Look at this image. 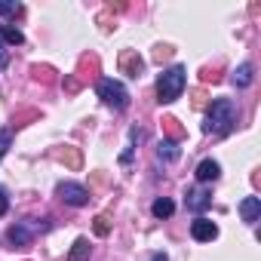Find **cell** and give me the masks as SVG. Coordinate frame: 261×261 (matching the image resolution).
<instances>
[{
  "label": "cell",
  "instance_id": "3",
  "mask_svg": "<svg viewBox=\"0 0 261 261\" xmlns=\"http://www.w3.org/2000/svg\"><path fill=\"white\" fill-rule=\"evenodd\" d=\"M98 98H101L111 111H126V108H129V92H126V86H123L120 80H111V77L98 80Z\"/></svg>",
  "mask_w": 261,
  "mask_h": 261
},
{
  "label": "cell",
  "instance_id": "21",
  "mask_svg": "<svg viewBox=\"0 0 261 261\" xmlns=\"http://www.w3.org/2000/svg\"><path fill=\"white\" fill-rule=\"evenodd\" d=\"M92 230H95V237H108V233H111V218H108L105 212H101V215H95Z\"/></svg>",
  "mask_w": 261,
  "mask_h": 261
},
{
  "label": "cell",
  "instance_id": "26",
  "mask_svg": "<svg viewBox=\"0 0 261 261\" xmlns=\"http://www.w3.org/2000/svg\"><path fill=\"white\" fill-rule=\"evenodd\" d=\"M80 86H83V83H80L77 77H71V74L65 77V92H71V95H77V92H80Z\"/></svg>",
  "mask_w": 261,
  "mask_h": 261
},
{
  "label": "cell",
  "instance_id": "16",
  "mask_svg": "<svg viewBox=\"0 0 261 261\" xmlns=\"http://www.w3.org/2000/svg\"><path fill=\"white\" fill-rule=\"evenodd\" d=\"M252 80H255V68L246 62V65H240L237 71H233V86H240V89H246V86H252Z\"/></svg>",
  "mask_w": 261,
  "mask_h": 261
},
{
  "label": "cell",
  "instance_id": "10",
  "mask_svg": "<svg viewBox=\"0 0 261 261\" xmlns=\"http://www.w3.org/2000/svg\"><path fill=\"white\" fill-rule=\"evenodd\" d=\"M240 215H243L246 224H255V221L261 218V200H258V197H246V200L240 203Z\"/></svg>",
  "mask_w": 261,
  "mask_h": 261
},
{
  "label": "cell",
  "instance_id": "15",
  "mask_svg": "<svg viewBox=\"0 0 261 261\" xmlns=\"http://www.w3.org/2000/svg\"><path fill=\"white\" fill-rule=\"evenodd\" d=\"M221 175V166L215 163V160H203L200 166H197V181H215Z\"/></svg>",
  "mask_w": 261,
  "mask_h": 261
},
{
  "label": "cell",
  "instance_id": "13",
  "mask_svg": "<svg viewBox=\"0 0 261 261\" xmlns=\"http://www.w3.org/2000/svg\"><path fill=\"white\" fill-rule=\"evenodd\" d=\"M59 71L53 68V65H31V77H34V83H43V86H53L59 77H56Z\"/></svg>",
  "mask_w": 261,
  "mask_h": 261
},
{
  "label": "cell",
  "instance_id": "4",
  "mask_svg": "<svg viewBox=\"0 0 261 261\" xmlns=\"http://www.w3.org/2000/svg\"><path fill=\"white\" fill-rule=\"evenodd\" d=\"M117 68H120V74L139 80L142 71H145V59L139 56V49H120V56H117Z\"/></svg>",
  "mask_w": 261,
  "mask_h": 261
},
{
  "label": "cell",
  "instance_id": "12",
  "mask_svg": "<svg viewBox=\"0 0 261 261\" xmlns=\"http://www.w3.org/2000/svg\"><path fill=\"white\" fill-rule=\"evenodd\" d=\"M31 237H34V227H28V224H13L10 227V233H7V240L13 243V246H28L31 243Z\"/></svg>",
  "mask_w": 261,
  "mask_h": 261
},
{
  "label": "cell",
  "instance_id": "5",
  "mask_svg": "<svg viewBox=\"0 0 261 261\" xmlns=\"http://www.w3.org/2000/svg\"><path fill=\"white\" fill-rule=\"evenodd\" d=\"M56 194H59L68 206H86V203H89V191H86L83 185H74V181H62V185L56 188Z\"/></svg>",
  "mask_w": 261,
  "mask_h": 261
},
{
  "label": "cell",
  "instance_id": "27",
  "mask_svg": "<svg viewBox=\"0 0 261 261\" xmlns=\"http://www.w3.org/2000/svg\"><path fill=\"white\" fill-rule=\"evenodd\" d=\"M206 83H218L221 80V74H218V68H203V74H200Z\"/></svg>",
  "mask_w": 261,
  "mask_h": 261
},
{
  "label": "cell",
  "instance_id": "19",
  "mask_svg": "<svg viewBox=\"0 0 261 261\" xmlns=\"http://www.w3.org/2000/svg\"><path fill=\"white\" fill-rule=\"evenodd\" d=\"M175 212V203L169 200V197H160V200H154V215L157 218H169Z\"/></svg>",
  "mask_w": 261,
  "mask_h": 261
},
{
  "label": "cell",
  "instance_id": "28",
  "mask_svg": "<svg viewBox=\"0 0 261 261\" xmlns=\"http://www.w3.org/2000/svg\"><path fill=\"white\" fill-rule=\"evenodd\" d=\"M10 209V197H7V188H0V215H7Z\"/></svg>",
  "mask_w": 261,
  "mask_h": 261
},
{
  "label": "cell",
  "instance_id": "1",
  "mask_svg": "<svg viewBox=\"0 0 261 261\" xmlns=\"http://www.w3.org/2000/svg\"><path fill=\"white\" fill-rule=\"evenodd\" d=\"M206 108H209L206 123H203L206 133H215V136H230V133H233V126H237V117H240L237 105H233L230 98H215V101H212V105H206Z\"/></svg>",
  "mask_w": 261,
  "mask_h": 261
},
{
  "label": "cell",
  "instance_id": "18",
  "mask_svg": "<svg viewBox=\"0 0 261 261\" xmlns=\"http://www.w3.org/2000/svg\"><path fill=\"white\" fill-rule=\"evenodd\" d=\"M0 37H4V43H13V46L25 43L22 31H19V28H13V25H0Z\"/></svg>",
  "mask_w": 261,
  "mask_h": 261
},
{
  "label": "cell",
  "instance_id": "17",
  "mask_svg": "<svg viewBox=\"0 0 261 261\" xmlns=\"http://www.w3.org/2000/svg\"><path fill=\"white\" fill-rule=\"evenodd\" d=\"M157 157H160V160H169V163H172V160H178V157H181V148H178L175 142L163 139V142H160V148H157Z\"/></svg>",
  "mask_w": 261,
  "mask_h": 261
},
{
  "label": "cell",
  "instance_id": "9",
  "mask_svg": "<svg viewBox=\"0 0 261 261\" xmlns=\"http://www.w3.org/2000/svg\"><path fill=\"white\" fill-rule=\"evenodd\" d=\"M209 206H212V194H209L206 188H194V191H188V209L203 212V209H209Z\"/></svg>",
  "mask_w": 261,
  "mask_h": 261
},
{
  "label": "cell",
  "instance_id": "24",
  "mask_svg": "<svg viewBox=\"0 0 261 261\" xmlns=\"http://www.w3.org/2000/svg\"><path fill=\"white\" fill-rule=\"evenodd\" d=\"M10 142H13V136H10V129H0V160H4V154L10 151Z\"/></svg>",
  "mask_w": 261,
  "mask_h": 261
},
{
  "label": "cell",
  "instance_id": "25",
  "mask_svg": "<svg viewBox=\"0 0 261 261\" xmlns=\"http://www.w3.org/2000/svg\"><path fill=\"white\" fill-rule=\"evenodd\" d=\"M166 59H172V46H157V49H154V62L163 65Z\"/></svg>",
  "mask_w": 261,
  "mask_h": 261
},
{
  "label": "cell",
  "instance_id": "6",
  "mask_svg": "<svg viewBox=\"0 0 261 261\" xmlns=\"http://www.w3.org/2000/svg\"><path fill=\"white\" fill-rule=\"evenodd\" d=\"M98 71H101V62H98V56H95V53L80 56V62H77V80H80V83L95 80V77H98Z\"/></svg>",
  "mask_w": 261,
  "mask_h": 261
},
{
  "label": "cell",
  "instance_id": "7",
  "mask_svg": "<svg viewBox=\"0 0 261 261\" xmlns=\"http://www.w3.org/2000/svg\"><path fill=\"white\" fill-rule=\"evenodd\" d=\"M191 233H194V240H200V243H212V240L218 237V224L209 221V218H197V221L191 224Z\"/></svg>",
  "mask_w": 261,
  "mask_h": 261
},
{
  "label": "cell",
  "instance_id": "23",
  "mask_svg": "<svg viewBox=\"0 0 261 261\" xmlns=\"http://www.w3.org/2000/svg\"><path fill=\"white\" fill-rule=\"evenodd\" d=\"M22 13V4H7V0H0V16H19Z\"/></svg>",
  "mask_w": 261,
  "mask_h": 261
},
{
  "label": "cell",
  "instance_id": "29",
  "mask_svg": "<svg viewBox=\"0 0 261 261\" xmlns=\"http://www.w3.org/2000/svg\"><path fill=\"white\" fill-rule=\"evenodd\" d=\"M10 65V49H7V43L0 40V68H7Z\"/></svg>",
  "mask_w": 261,
  "mask_h": 261
},
{
  "label": "cell",
  "instance_id": "2",
  "mask_svg": "<svg viewBox=\"0 0 261 261\" xmlns=\"http://www.w3.org/2000/svg\"><path fill=\"white\" fill-rule=\"evenodd\" d=\"M185 68L181 65H172L169 71H163L160 77H157V98L163 101V105H169V101H175L178 95H181V89H185Z\"/></svg>",
  "mask_w": 261,
  "mask_h": 261
},
{
  "label": "cell",
  "instance_id": "14",
  "mask_svg": "<svg viewBox=\"0 0 261 261\" xmlns=\"http://www.w3.org/2000/svg\"><path fill=\"white\" fill-rule=\"evenodd\" d=\"M89 252H92L89 240L86 237H77L74 246H71V252H68V261H89Z\"/></svg>",
  "mask_w": 261,
  "mask_h": 261
},
{
  "label": "cell",
  "instance_id": "31",
  "mask_svg": "<svg viewBox=\"0 0 261 261\" xmlns=\"http://www.w3.org/2000/svg\"><path fill=\"white\" fill-rule=\"evenodd\" d=\"M154 261H169V258H166L163 252H157V255H154Z\"/></svg>",
  "mask_w": 261,
  "mask_h": 261
},
{
  "label": "cell",
  "instance_id": "8",
  "mask_svg": "<svg viewBox=\"0 0 261 261\" xmlns=\"http://www.w3.org/2000/svg\"><path fill=\"white\" fill-rule=\"evenodd\" d=\"M56 157L71 169V172H77V169H83V154H80V148H74V145H65V148H59L56 151Z\"/></svg>",
  "mask_w": 261,
  "mask_h": 261
},
{
  "label": "cell",
  "instance_id": "22",
  "mask_svg": "<svg viewBox=\"0 0 261 261\" xmlns=\"http://www.w3.org/2000/svg\"><path fill=\"white\" fill-rule=\"evenodd\" d=\"M37 117H40V111H34V108H28V111H19V114L13 117V123H16V126H25L28 120H37Z\"/></svg>",
  "mask_w": 261,
  "mask_h": 261
},
{
  "label": "cell",
  "instance_id": "20",
  "mask_svg": "<svg viewBox=\"0 0 261 261\" xmlns=\"http://www.w3.org/2000/svg\"><path fill=\"white\" fill-rule=\"evenodd\" d=\"M191 105H194L197 111H203V108L209 105V92H206L203 86H197V89H191Z\"/></svg>",
  "mask_w": 261,
  "mask_h": 261
},
{
  "label": "cell",
  "instance_id": "11",
  "mask_svg": "<svg viewBox=\"0 0 261 261\" xmlns=\"http://www.w3.org/2000/svg\"><path fill=\"white\" fill-rule=\"evenodd\" d=\"M160 123H163V133H166V139H169V142H175V145H178V142H185V136H188V133H185V126L178 123V117H163Z\"/></svg>",
  "mask_w": 261,
  "mask_h": 261
},
{
  "label": "cell",
  "instance_id": "30",
  "mask_svg": "<svg viewBox=\"0 0 261 261\" xmlns=\"http://www.w3.org/2000/svg\"><path fill=\"white\" fill-rule=\"evenodd\" d=\"M98 25H101V31H105V34L114 28V25H111V19H108V13H101V16H98Z\"/></svg>",
  "mask_w": 261,
  "mask_h": 261
}]
</instances>
